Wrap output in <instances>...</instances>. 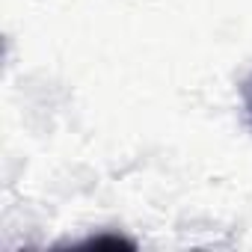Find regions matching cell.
I'll use <instances>...</instances> for the list:
<instances>
[{
	"label": "cell",
	"mask_w": 252,
	"mask_h": 252,
	"mask_svg": "<svg viewBox=\"0 0 252 252\" xmlns=\"http://www.w3.org/2000/svg\"><path fill=\"white\" fill-rule=\"evenodd\" d=\"M240 98H243V110H246V119H249V125H252V74L243 80V86H240Z\"/></svg>",
	"instance_id": "7a4b0ae2"
},
{
	"label": "cell",
	"mask_w": 252,
	"mask_h": 252,
	"mask_svg": "<svg viewBox=\"0 0 252 252\" xmlns=\"http://www.w3.org/2000/svg\"><path fill=\"white\" fill-rule=\"evenodd\" d=\"M80 246H86V249H101V246H125V249H137V243H134V240L122 237V234H98V237L83 240Z\"/></svg>",
	"instance_id": "6da1fadb"
}]
</instances>
